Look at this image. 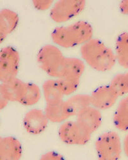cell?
<instances>
[{
    "label": "cell",
    "mask_w": 128,
    "mask_h": 160,
    "mask_svg": "<svg viewBox=\"0 0 128 160\" xmlns=\"http://www.w3.org/2000/svg\"><path fill=\"white\" fill-rule=\"evenodd\" d=\"M20 64L19 52L13 47L6 46L0 52V81L6 82L17 78Z\"/></svg>",
    "instance_id": "52a82bcc"
},
{
    "label": "cell",
    "mask_w": 128,
    "mask_h": 160,
    "mask_svg": "<svg viewBox=\"0 0 128 160\" xmlns=\"http://www.w3.org/2000/svg\"><path fill=\"white\" fill-rule=\"evenodd\" d=\"M85 69V65L83 61L74 57H67L63 76L61 78L80 80Z\"/></svg>",
    "instance_id": "2e32d148"
},
{
    "label": "cell",
    "mask_w": 128,
    "mask_h": 160,
    "mask_svg": "<svg viewBox=\"0 0 128 160\" xmlns=\"http://www.w3.org/2000/svg\"><path fill=\"white\" fill-rule=\"evenodd\" d=\"M95 149L98 160H120L123 148L118 133L108 131L97 138Z\"/></svg>",
    "instance_id": "277c9868"
},
{
    "label": "cell",
    "mask_w": 128,
    "mask_h": 160,
    "mask_svg": "<svg viewBox=\"0 0 128 160\" xmlns=\"http://www.w3.org/2000/svg\"><path fill=\"white\" fill-rule=\"evenodd\" d=\"M41 98V90L37 85L33 83H26L20 104L30 106L37 104Z\"/></svg>",
    "instance_id": "ffe728a7"
},
{
    "label": "cell",
    "mask_w": 128,
    "mask_h": 160,
    "mask_svg": "<svg viewBox=\"0 0 128 160\" xmlns=\"http://www.w3.org/2000/svg\"><path fill=\"white\" fill-rule=\"evenodd\" d=\"M42 94L47 104H54L63 100L65 96L58 79H47L42 85Z\"/></svg>",
    "instance_id": "9a60e30c"
},
{
    "label": "cell",
    "mask_w": 128,
    "mask_h": 160,
    "mask_svg": "<svg viewBox=\"0 0 128 160\" xmlns=\"http://www.w3.org/2000/svg\"><path fill=\"white\" fill-rule=\"evenodd\" d=\"M86 2L82 0H62L56 2L51 8L50 18L58 23L67 22L83 12Z\"/></svg>",
    "instance_id": "5b68a950"
},
{
    "label": "cell",
    "mask_w": 128,
    "mask_h": 160,
    "mask_svg": "<svg viewBox=\"0 0 128 160\" xmlns=\"http://www.w3.org/2000/svg\"><path fill=\"white\" fill-rule=\"evenodd\" d=\"M76 121L91 134L96 131L101 126L102 117L101 110L91 106L76 116Z\"/></svg>",
    "instance_id": "30bf717a"
},
{
    "label": "cell",
    "mask_w": 128,
    "mask_h": 160,
    "mask_svg": "<svg viewBox=\"0 0 128 160\" xmlns=\"http://www.w3.org/2000/svg\"><path fill=\"white\" fill-rule=\"evenodd\" d=\"M90 96L91 105L99 110H105L111 108L119 98L110 85L97 88Z\"/></svg>",
    "instance_id": "9c48e42d"
},
{
    "label": "cell",
    "mask_w": 128,
    "mask_h": 160,
    "mask_svg": "<svg viewBox=\"0 0 128 160\" xmlns=\"http://www.w3.org/2000/svg\"><path fill=\"white\" fill-rule=\"evenodd\" d=\"M66 58L58 47L47 44L38 51L37 60L40 68L47 75L60 79L63 76Z\"/></svg>",
    "instance_id": "3957f363"
},
{
    "label": "cell",
    "mask_w": 128,
    "mask_h": 160,
    "mask_svg": "<svg viewBox=\"0 0 128 160\" xmlns=\"http://www.w3.org/2000/svg\"><path fill=\"white\" fill-rule=\"evenodd\" d=\"M49 122L44 110L35 108L25 114L23 118V126L29 134L38 135L46 129Z\"/></svg>",
    "instance_id": "ba28073f"
},
{
    "label": "cell",
    "mask_w": 128,
    "mask_h": 160,
    "mask_svg": "<svg viewBox=\"0 0 128 160\" xmlns=\"http://www.w3.org/2000/svg\"><path fill=\"white\" fill-rule=\"evenodd\" d=\"M72 116H77L81 112L91 105V96L87 94H76L66 101Z\"/></svg>",
    "instance_id": "d6986e66"
},
{
    "label": "cell",
    "mask_w": 128,
    "mask_h": 160,
    "mask_svg": "<svg viewBox=\"0 0 128 160\" xmlns=\"http://www.w3.org/2000/svg\"><path fill=\"white\" fill-rule=\"evenodd\" d=\"M22 154L21 142L13 137L0 138V160H20Z\"/></svg>",
    "instance_id": "8fae6325"
},
{
    "label": "cell",
    "mask_w": 128,
    "mask_h": 160,
    "mask_svg": "<svg viewBox=\"0 0 128 160\" xmlns=\"http://www.w3.org/2000/svg\"><path fill=\"white\" fill-rule=\"evenodd\" d=\"M26 83L16 78L0 85V95L9 102H20Z\"/></svg>",
    "instance_id": "7c38bea8"
},
{
    "label": "cell",
    "mask_w": 128,
    "mask_h": 160,
    "mask_svg": "<svg viewBox=\"0 0 128 160\" xmlns=\"http://www.w3.org/2000/svg\"><path fill=\"white\" fill-rule=\"evenodd\" d=\"M83 60L91 68L99 72L109 71L117 62L113 50L101 41L92 38L80 48Z\"/></svg>",
    "instance_id": "6da1fadb"
},
{
    "label": "cell",
    "mask_w": 128,
    "mask_h": 160,
    "mask_svg": "<svg viewBox=\"0 0 128 160\" xmlns=\"http://www.w3.org/2000/svg\"><path fill=\"white\" fill-rule=\"evenodd\" d=\"M44 112L49 121L53 123L62 124L73 117L66 101L54 104H47Z\"/></svg>",
    "instance_id": "5bb4252c"
},
{
    "label": "cell",
    "mask_w": 128,
    "mask_h": 160,
    "mask_svg": "<svg viewBox=\"0 0 128 160\" xmlns=\"http://www.w3.org/2000/svg\"><path fill=\"white\" fill-rule=\"evenodd\" d=\"M117 62L123 68L128 69V32L121 33L115 43Z\"/></svg>",
    "instance_id": "ac0fdd59"
},
{
    "label": "cell",
    "mask_w": 128,
    "mask_h": 160,
    "mask_svg": "<svg viewBox=\"0 0 128 160\" xmlns=\"http://www.w3.org/2000/svg\"><path fill=\"white\" fill-rule=\"evenodd\" d=\"M122 148H123V151L124 152V154L128 158V133L124 137Z\"/></svg>",
    "instance_id": "484cf974"
},
{
    "label": "cell",
    "mask_w": 128,
    "mask_h": 160,
    "mask_svg": "<svg viewBox=\"0 0 128 160\" xmlns=\"http://www.w3.org/2000/svg\"><path fill=\"white\" fill-rule=\"evenodd\" d=\"M10 102L3 96L0 95V109L3 110Z\"/></svg>",
    "instance_id": "4316f807"
},
{
    "label": "cell",
    "mask_w": 128,
    "mask_h": 160,
    "mask_svg": "<svg viewBox=\"0 0 128 160\" xmlns=\"http://www.w3.org/2000/svg\"><path fill=\"white\" fill-rule=\"evenodd\" d=\"M91 135L76 121L63 122L58 129L60 139L68 145H84L91 140Z\"/></svg>",
    "instance_id": "8992f818"
},
{
    "label": "cell",
    "mask_w": 128,
    "mask_h": 160,
    "mask_svg": "<svg viewBox=\"0 0 128 160\" xmlns=\"http://www.w3.org/2000/svg\"><path fill=\"white\" fill-rule=\"evenodd\" d=\"M39 160H66V159L58 152L49 151L42 154Z\"/></svg>",
    "instance_id": "cb8c5ba5"
},
{
    "label": "cell",
    "mask_w": 128,
    "mask_h": 160,
    "mask_svg": "<svg viewBox=\"0 0 128 160\" xmlns=\"http://www.w3.org/2000/svg\"><path fill=\"white\" fill-rule=\"evenodd\" d=\"M93 28L86 21H79L66 26L56 28L51 33L52 41L63 48L82 46L92 38Z\"/></svg>",
    "instance_id": "7a4b0ae2"
},
{
    "label": "cell",
    "mask_w": 128,
    "mask_h": 160,
    "mask_svg": "<svg viewBox=\"0 0 128 160\" xmlns=\"http://www.w3.org/2000/svg\"><path fill=\"white\" fill-rule=\"evenodd\" d=\"M119 10L122 14L128 16V0H124L119 3Z\"/></svg>",
    "instance_id": "d4e9b609"
},
{
    "label": "cell",
    "mask_w": 128,
    "mask_h": 160,
    "mask_svg": "<svg viewBox=\"0 0 128 160\" xmlns=\"http://www.w3.org/2000/svg\"><path fill=\"white\" fill-rule=\"evenodd\" d=\"M110 85L119 97L128 96V72L115 75L111 80Z\"/></svg>",
    "instance_id": "44dd1931"
},
{
    "label": "cell",
    "mask_w": 128,
    "mask_h": 160,
    "mask_svg": "<svg viewBox=\"0 0 128 160\" xmlns=\"http://www.w3.org/2000/svg\"><path fill=\"white\" fill-rule=\"evenodd\" d=\"M58 79L65 96H69L74 93L78 90L80 83V80H76L64 78Z\"/></svg>",
    "instance_id": "7402d4cb"
},
{
    "label": "cell",
    "mask_w": 128,
    "mask_h": 160,
    "mask_svg": "<svg viewBox=\"0 0 128 160\" xmlns=\"http://www.w3.org/2000/svg\"><path fill=\"white\" fill-rule=\"evenodd\" d=\"M113 121L117 129L122 131H128V96L119 101L113 115Z\"/></svg>",
    "instance_id": "e0dca14e"
},
{
    "label": "cell",
    "mask_w": 128,
    "mask_h": 160,
    "mask_svg": "<svg viewBox=\"0 0 128 160\" xmlns=\"http://www.w3.org/2000/svg\"><path fill=\"white\" fill-rule=\"evenodd\" d=\"M32 4L37 10L44 11L53 6V1H51V0H35V1H32Z\"/></svg>",
    "instance_id": "603a6c76"
},
{
    "label": "cell",
    "mask_w": 128,
    "mask_h": 160,
    "mask_svg": "<svg viewBox=\"0 0 128 160\" xmlns=\"http://www.w3.org/2000/svg\"><path fill=\"white\" fill-rule=\"evenodd\" d=\"M19 18L17 13L8 8L0 12V42L2 43L6 38L14 32L19 24Z\"/></svg>",
    "instance_id": "4fadbf2b"
}]
</instances>
